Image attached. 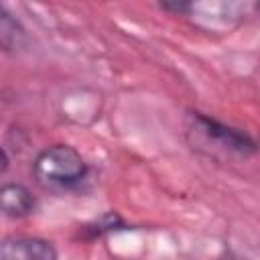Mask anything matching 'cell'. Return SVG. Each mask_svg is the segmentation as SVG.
Wrapping results in <instances>:
<instances>
[{"label":"cell","instance_id":"obj_1","mask_svg":"<svg viewBox=\"0 0 260 260\" xmlns=\"http://www.w3.org/2000/svg\"><path fill=\"white\" fill-rule=\"evenodd\" d=\"M35 177L43 185L73 187L87 177V162L71 144H53L43 148L35 158Z\"/></svg>","mask_w":260,"mask_h":260},{"label":"cell","instance_id":"obj_2","mask_svg":"<svg viewBox=\"0 0 260 260\" xmlns=\"http://www.w3.org/2000/svg\"><path fill=\"white\" fill-rule=\"evenodd\" d=\"M193 126L207 142H213V144H217L219 148H223L228 152H234V154H240V156H250V154L256 152L254 138L248 132L240 130V128L221 124L215 118H209V116L199 114V112L193 114Z\"/></svg>","mask_w":260,"mask_h":260},{"label":"cell","instance_id":"obj_3","mask_svg":"<svg viewBox=\"0 0 260 260\" xmlns=\"http://www.w3.org/2000/svg\"><path fill=\"white\" fill-rule=\"evenodd\" d=\"M0 260H57V250L45 238H4L0 240Z\"/></svg>","mask_w":260,"mask_h":260},{"label":"cell","instance_id":"obj_4","mask_svg":"<svg viewBox=\"0 0 260 260\" xmlns=\"http://www.w3.org/2000/svg\"><path fill=\"white\" fill-rule=\"evenodd\" d=\"M37 199L22 183L0 185V213L8 217H26L35 211Z\"/></svg>","mask_w":260,"mask_h":260},{"label":"cell","instance_id":"obj_5","mask_svg":"<svg viewBox=\"0 0 260 260\" xmlns=\"http://www.w3.org/2000/svg\"><path fill=\"white\" fill-rule=\"evenodd\" d=\"M26 45V30L20 22L0 4V49L2 51H16Z\"/></svg>","mask_w":260,"mask_h":260},{"label":"cell","instance_id":"obj_6","mask_svg":"<svg viewBox=\"0 0 260 260\" xmlns=\"http://www.w3.org/2000/svg\"><path fill=\"white\" fill-rule=\"evenodd\" d=\"M126 223L122 221V217L114 211H108L104 215H100L98 219H93L91 223L85 225V232L89 236H102V234H108V232H116V230H124Z\"/></svg>","mask_w":260,"mask_h":260},{"label":"cell","instance_id":"obj_7","mask_svg":"<svg viewBox=\"0 0 260 260\" xmlns=\"http://www.w3.org/2000/svg\"><path fill=\"white\" fill-rule=\"evenodd\" d=\"M8 167V154H6V150L0 146V171H4Z\"/></svg>","mask_w":260,"mask_h":260}]
</instances>
